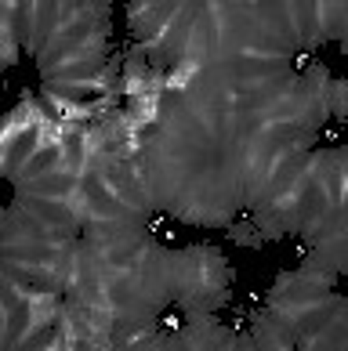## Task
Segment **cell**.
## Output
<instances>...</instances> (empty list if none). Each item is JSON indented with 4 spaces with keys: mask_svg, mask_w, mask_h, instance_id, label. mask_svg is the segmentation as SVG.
<instances>
[{
    "mask_svg": "<svg viewBox=\"0 0 348 351\" xmlns=\"http://www.w3.org/2000/svg\"><path fill=\"white\" fill-rule=\"evenodd\" d=\"M330 116L348 123V80H334V87H330Z\"/></svg>",
    "mask_w": 348,
    "mask_h": 351,
    "instance_id": "cell-2",
    "label": "cell"
},
{
    "mask_svg": "<svg viewBox=\"0 0 348 351\" xmlns=\"http://www.w3.org/2000/svg\"><path fill=\"white\" fill-rule=\"evenodd\" d=\"M348 149V123L327 120L316 131V152H345Z\"/></svg>",
    "mask_w": 348,
    "mask_h": 351,
    "instance_id": "cell-1",
    "label": "cell"
}]
</instances>
